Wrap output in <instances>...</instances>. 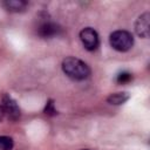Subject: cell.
Masks as SVG:
<instances>
[{
	"label": "cell",
	"mask_w": 150,
	"mask_h": 150,
	"mask_svg": "<svg viewBox=\"0 0 150 150\" xmlns=\"http://www.w3.org/2000/svg\"><path fill=\"white\" fill-rule=\"evenodd\" d=\"M129 100V94L125 93V91H118V93H114V94H110L107 98L108 103L110 104H114V105H120V104H123L124 102H127Z\"/></svg>",
	"instance_id": "cell-7"
},
{
	"label": "cell",
	"mask_w": 150,
	"mask_h": 150,
	"mask_svg": "<svg viewBox=\"0 0 150 150\" xmlns=\"http://www.w3.org/2000/svg\"><path fill=\"white\" fill-rule=\"evenodd\" d=\"M132 79V75L128 71H123V73H120L116 77V81L120 83V84H123V83H128L129 81H131Z\"/></svg>",
	"instance_id": "cell-11"
},
{
	"label": "cell",
	"mask_w": 150,
	"mask_h": 150,
	"mask_svg": "<svg viewBox=\"0 0 150 150\" xmlns=\"http://www.w3.org/2000/svg\"><path fill=\"white\" fill-rule=\"evenodd\" d=\"M4 117H5V112H4V109H2V107L0 104V122L4 120Z\"/></svg>",
	"instance_id": "cell-12"
},
{
	"label": "cell",
	"mask_w": 150,
	"mask_h": 150,
	"mask_svg": "<svg viewBox=\"0 0 150 150\" xmlns=\"http://www.w3.org/2000/svg\"><path fill=\"white\" fill-rule=\"evenodd\" d=\"M109 43L117 52H128L134 45V36L127 30H115L109 36Z\"/></svg>",
	"instance_id": "cell-2"
},
{
	"label": "cell",
	"mask_w": 150,
	"mask_h": 150,
	"mask_svg": "<svg viewBox=\"0 0 150 150\" xmlns=\"http://www.w3.org/2000/svg\"><path fill=\"white\" fill-rule=\"evenodd\" d=\"M62 70L68 77L75 81L86 80L90 75V68L87 63L74 56H68L62 61Z\"/></svg>",
	"instance_id": "cell-1"
},
{
	"label": "cell",
	"mask_w": 150,
	"mask_h": 150,
	"mask_svg": "<svg viewBox=\"0 0 150 150\" xmlns=\"http://www.w3.org/2000/svg\"><path fill=\"white\" fill-rule=\"evenodd\" d=\"M14 145L13 138L8 136H0V150H12Z\"/></svg>",
	"instance_id": "cell-9"
},
{
	"label": "cell",
	"mask_w": 150,
	"mask_h": 150,
	"mask_svg": "<svg viewBox=\"0 0 150 150\" xmlns=\"http://www.w3.org/2000/svg\"><path fill=\"white\" fill-rule=\"evenodd\" d=\"M4 6L9 12H21L26 8L27 2L23 0H7L4 2Z\"/></svg>",
	"instance_id": "cell-8"
},
{
	"label": "cell",
	"mask_w": 150,
	"mask_h": 150,
	"mask_svg": "<svg viewBox=\"0 0 150 150\" xmlns=\"http://www.w3.org/2000/svg\"><path fill=\"white\" fill-rule=\"evenodd\" d=\"M80 40L83 47L89 52L95 50L98 46V35L91 27H86L80 32Z\"/></svg>",
	"instance_id": "cell-3"
},
{
	"label": "cell",
	"mask_w": 150,
	"mask_h": 150,
	"mask_svg": "<svg viewBox=\"0 0 150 150\" xmlns=\"http://www.w3.org/2000/svg\"><path fill=\"white\" fill-rule=\"evenodd\" d=\"M43 112L46 115H48V116H55V115H57V111H56V109L54 107V101L53 100H49L47 102V104H46V107L43 109Z\"/></svg>",
	"instance_id": "cell-10"
},
{
	"label": "cell",
	"mask_w": 150,
	"mask_h": 150,
	"mask_svg": "<svg viewBox=\"0 0 150 150\" xmlns=\"http://www.w3.org/2000/svg\"><path fill=\"white\" fill-rule=\"evenodd\" d=\"M60 32H61L60 26L54 22H43L38 28V34L41 38H53L60 34Z\"/></svg>",
	"instance_id": "cell-6"
},
{
	"label": "cell",
	"mask_w": 150,
	"mask_h": 150,
	"mask_svg": "<svg viewBox=\"0 0 150 150\" xmlns=\"http://www.w3.org/2000/svg\"><path fill=\"white\" fill-rule=\"evenodd\" d=\"M82 150H90V149H82Z\"/></svg>",
	"instance_id": "cell-13"
},
{
	"label": "cell",
	"mask_w": 150,
	"mask_h": 150,
	"mask_svg": "<svg viewBox=\"0 0 150 150\" xmlns=\"http://www.w3.org/2000/svg\"><path fill=\"white\" fill-rule=\"evenodd\" d=\"M135 30L138 36L148 39L150 35V13L145 12L138 16L135 23Z\"/></svg>",
	"instance_id": "cell-5"
},
{
	"label": "cell",
	"mask_w": 150,
	"mask_h": 150,
	"mask_svg": "<svg viewBox=\"0 0 150 150\" xmlns=\"http://www.w3.org/2000/svg\"><path fill=\"white\" fill-rule=\"evenodd\" d=\"M1 107L4 109L5 115L8 117V120L12 121H16L20 117V108L16 104V102L7 94H5L2 96V101H1Z\"/></svg>",
	"instance_id": "cell-4"
}]
</instances>
